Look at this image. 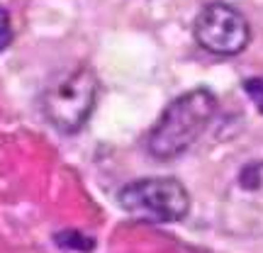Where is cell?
I'll return each mask as SVG.
<instances>
[{"mask_svg":"<svg viewBox=\"0 0 263 253\" xmlns=\"http://www.w3.org/2000/svg\"><path fill=\"white\" fill-rule=\"evenodd\" d=\"M117 202L127 215L139 222L171 224L190 212V195L176 178H141L124 185Z\"/></svg>","mask_w":263,"mask_h":253,"instance_id":"obj_4","label":"cell"},{"mask_svg":"<svg viewBox=\"0 0 263 253\" xmlns=\"http://www.w3.org/2000/svg\"><path fill=\"white\" fill-rule=\"evenodd\" d=\"M219 226L236 239L263 236V149L246 153L219 197Z\"/></svg>","mask_w":263,"mask_h":253,"instance_id":"obj_1","label":"cell"},{"mask_svg":"<svg viewBox=\"0 0 263 253\" xmlns=\"http://www.w3.org/2000/svg\"><path fill=\"white\" fill-rule=\"evenodd\" d=\"M100 81L90 66H78L54 78L44 90L42 107L49 124L61 134H76L83 129L93 114Z\"/></svg>","mask_w":263,"mask_h":253,"instance_id":"obj_3","label":"cell"},{"mask_svg":"<svg viewBox=\"0 0 263 253\" xmlns=\"http://www.w3.org/2000/svg\"><path fill=\"white\" fill-rule=\"evenodd\" d=\"M57 244L61 248H68V251H90L95 241L81 231H61V234H57Z\"/></svg>","mask_w":263,"mask_h":253,"instance_id":"obj_6","label":"cell"},{"mask_svg":"<svg viewBox=\"0 0 263 253\" xmlns=\"http://www.w3.org/2000/svg\"><path fill=\"white\" fill-rule=\"evenodd\" d=\"M217 112V98L205 88L188 90L163 110L161 120L151 129L146 146L159 161H171L188 151L200 134L210 127Z\"/></svg>","mask_w":263,"mask_h":253,"instance_id":"obj_2","label":"cell"},{"mask_svg":"<svg viewBox=\"0 0 263 253\" xmlns=\"http://www.w3.org/2000/svg\"><path fill=\"white\" fill-rule=\"evenodd\" d=\"M195 42L215 56H236L249 47L251 29L246 17L229 3H210L195 17Z\"/></svg>","mask_w":263,"mask_h":253,"instance_id":"obj_5","label":"cell"},{"mask_svg":"<svg viewBox=\"0 0 263 253\" xmlns=\"http://www.w3.org/2000/svg\"><path fill=\"white\" fill-rule=\"evenodd\" d=\"M244 90L249 93V98L254 100V105L263 112V81L261 78H249L244 83Z\"/></svg>","mask_w":263,"mask_h":253,"instance_id":"obj_7","label":"cell"},{"mask_svg":"<svg viewBox=\"0 0 263 253\" xmlns=\"http://www.w3.org/2000/svg\"><path fill=\"white\" fill-rule=\"evenodd\" d=\"M12 42V29H10V17L5 10H0V51Z\"/></svg>","mask_w":263,"mask_h":253,"instance_id":"obj_8","label":"cell"}]
</instances>
